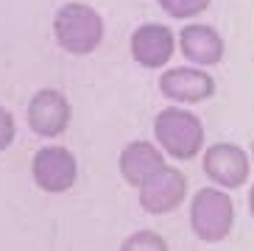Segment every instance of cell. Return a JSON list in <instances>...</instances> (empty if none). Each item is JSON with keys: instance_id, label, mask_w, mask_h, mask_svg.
<instances>
[{"instance_id": "cell-13", "label": "cell", "mask_w": 254, "mask_h": 251, "mask_svg": "<svg viewBox=\"0 0 254 251\" xmlns=\"http://www.w3.org/2000/svg\"><path fill=\"white\" fill-rule=\"evenodd\" d=\"M168 17L173 20H195L198 14H204L212 0H157Z\"/></svg>"}, {"instance_id": "cell-3", "label": "cell", "mask_w": 254, "mask_h": 251, "mask_svg": "<svg viewBox=\"0 0 254 251\" xmlns=\"http://www.w3.org/2000/svg\"><path fill=\"white\" fill-rule=\"evenodd\" d=\"M235 226V201L221 187H198L190 198V232L201 243H224Z\"/></svg>"}, {"instance_id": "cell-11", "label": "cell", "mask_w": 254, "mask_h": 251, "mask_svg": "<svg viewBox=\"0 0 254 251\" xmlns=\"http://www.w3.org/2000/svg\"><path fill=\"white\" fill-rule=\"evenodd\" d=\"M165 165H168L165 162V154L159 151L157 142H151V140H131L120 148V154H118L120 179H123L128 187H137V190H140L157 170H162Z\"/></svg>"}, {"instance_id": "cell-9", "label": "cell", "mask_w": 254, "mask_h": 251, "mask_svg": "<svg viewBox=\"0 0 254 251\" xmlns=\"http://www.w3.org/2000/svg\"><path fill=\"white\" fill-rule=\"evenodd\" d=\"M185 198H187V176L173 165H165L162 170H157L137 190V201H140L142 212L148 215L176 212L185 204Z\"/></svg>"}, {"instance_id": "cell-2", "label": "cell", "mask_w": 254, "mask_h": 251, "mask_svg": "<svg viewBox=\"0 0 254 251\" xmlns=\"http://www.w3.org/2000/svg\"><path fill=\"white\" fill-rule=\"evenodd\" d=\"M154 142L165 156L190 162L198 154H204L207 131H204V123L195 112H190L187 106L171 104L154 115Z\"/></svg>"}, {"instance_id": "cell-12", "label": "cell", "mask_w": 254, "mask_h": 251, "mask_svg": "<svg viewBox=\"0 0 254 251\" xmlns=\"http://www.w3.org/2000/svg\"><path fill=\"white\" fill-rule=\"evenodd\" d=\"M118 251H171V246L154 229H134L131 235L123 237Z\"/></svg>"}, {"instance_id": "cell-10", "label": "cell", "mask_w": 254, "mask_h": 251, "mask_svg": "<svg viewBox=\"0 0 254 251\" xmlns=\"http://www.w3.org/2000/svg\"><path fill=\"white\" fill-rule=\"evenodd\" d=\"M179 42V53L190 62V67H215L224 62L226 42L218 34V28L207 25V22H190L182 25V31L176 34Z\"/></svg>"}, {"instance_id": "cell-14", "label": "cell", "mask_w": 254, "mask_h": 251, "mask_svg": "<svg viewBox=\"0 0 254 251\" xmlns=\"http://www.w3.org/2000/svg\"><path fill=\"white\" fill-rule=\"evenodd\" d=\"M17 137V123H14V115L6 109V106H0V151H6Z\"/></svg>"}, {"instance_id": "cell-1", "label": "cell", "mask_w": 254, "mask_h": 251, "mask_svg": "<svg viewBox=\"0 0 254 251\" xmlns=\"http://www.w3.org/2000/svg\"><path fill=\"white\" fill-rule=\"evenodd\" d=\"M106 37V22L95 6L70 0L53 14V39L70 56H90L101 48Z\"/></svg>"}, {"instance_id": "cell-5", "label": "cell", "mask_w": 254, "mask_h": 251, "mask_svg": "<svg viewBox=\"0 0 254 251\" xmlns=\"http://www.w3.org/2000/svg\"><path fill=\"white\" fill-rule=\"evenodd\" d=\"M31 179L42 192H51V195L67 192L78 179V159L70 148L48 142L31 156Z\"/></svg>"}, {"instance_id": "cell-4", "label": "cell", "mask_w": 254, "mask_h": 251, "mask_svg": "<svg viewBox=\"0 0 254 251\" xmlns=\"http://www.w3.org/2000/svg\"><path fill=\"white\" fill-rule=\"evenodd\" d=\"M201 168H204V176L212 182V187H221V190L229 192L249 182V176H252V154L238 142L221 140L204 148Z\"/></svg>"}, {"instance_id": "cell-15", "label": "cell", "mask_w": 254, "mask_h": 251, "mask_svg": "<svg viewBox=\"0 0 254 251\" xmlns=\"http://www.w3.org/2000/svg\"><path fill=\"white\" fill-rule=\"evenodd\" d=\"M249 212H252V218H254V182H252V187H249Z\"/></svg>"}, {"instance_id": "cell-7", "label": "cell", "mask_w": 254, "mask_h": 251, "mask_svg": "<svg viewBox=\"0 0 254 251\" xmlns=\"http://www.w3.org/2000/svg\"><path fill=\"white\" fill-rule=\"evenodd\" d=\"M179 51L176 34L162 22H140L128 37V53L145 70H168L173 53Z\"/></svg>"}, {"instance_id": "cell-6", "label": "cell", "mask_w": 254, "mask_h": 251, "mask_svg": "<svg viewBox=\"0 0 254 251\" xmlns=\"http://www.w3.org/2000/svg\"><path fill=\"white\" fill-rule=\"evenodd\" d=\"M70 120H73V106H70V98L62 89L42 87L28 98L25 123L37 137H45V140L62 137L67 131Z\"/></svg>"}, {"instance_id": "cell-8", "label": "cell", "mask_w": 254, "mask_h": 251, "mask_svg": "<svg viewBox=\"0 0 254 251\" xmlns=\"http://www.w3.org/2000/svg\"><path fill=\"white\" fill-rule=\"evenodd\" d=\"M157 84H159L162 98H168L173 106H193L215 95L212 73H207L201 67H190V64L162 70Z\"/></svg>"}, {"instance_id": "cell-16", "label": "cell", "mask_w": 254, "mask_h": 251, "mask_svg": "<svg viewBox=\"0 0 254 251\" xmlns=\"http://www.w3.org/2000/svg\"><path fill=\"white\" fill-rule=\"evenodd\" d=\"M252 159H254V140H252Z\"/></svg>"}]
</instances>
